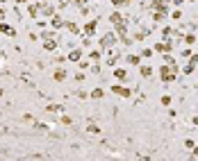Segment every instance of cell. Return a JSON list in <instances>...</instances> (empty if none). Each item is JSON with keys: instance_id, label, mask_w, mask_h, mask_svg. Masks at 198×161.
Listing matches in <instances>:
<instances>
[{"instance_id": "7", "label": "cell", "mask_w": 198, "mask_h": 161, "mask_svg": "<svg viewBox=\"0 0 198 161\" xmlns=\"http://www.w3.org/2000/svg\"><path fill=\"white\" fill-rule=\"evenodd\" d=\"M91 98H96V100L102 98V89H93V91H91Z\"/></svg>"}, {"instance_id": "6", "label": "cell", "mask_w": 198, "mask_h": 161, "mask_svg": "<svg viewBox=\"0 0 198 161\" xmlns=\"http://www.w3.org/2000/svg\"><path fill=\"white\" fill-rule=\"evenodd\" d=\"M69 59H71V61H78V59H80V50H73V52L69 55Z\"/></svg>"}, {"instance_id": "2", "label": "cell", "mask_w": 198, "mask_h": 161, "mask_svg": "<svg viewBox=\"0 0 198 161\" xmlns=\"http://www.w3.org/2000/svg\"><path fill=\"white\" fill-rule=\"evenodd\" d=\"M112 91H114V93H118V96H123V98H128V96H130V91H128V89H121V86H114Z\"/></svg>"}, {"instance_id": "3", "label": "cell", "mask_w": 198, "mask_h": 161, "mask_svg": "<svg viewBox=\"0 0 198 161\" xmlns=\"http://www.w3.org/2000/svg\"><path fill=\"white\" fill-rule=\"evenodd\" d=\"M112 43H114V36H112V34H105V36H102V45H105V48H107V45H112Z\"/></svg>"}, {"instance_id": "8", "label": "cell", "mask_w": 198, "mask_h": 161, "mask_svg": "<svg viewBox=\"0 0 198 161\" xmlns=\"http://www.w3.org/2000/svg\"><path fill=\"white\" fill-rule=\"evenodd\" d=\"M89 132H91V134H98L100 127H98V125H89Z\"/></svg>"}, {"instance_id": "4", "label": "cell", "mask_w": 198, "mask_h": 161, "mask_svg": "<svg viewBox=\"0 0 198 161\" xmlns=\"http://www.w3.org/2000/svg\"><path fill=\"white\" fill-rule=\"evenodd\" d=\"M48 111H52V113H59V111H64V107H62V105H50V107H48Z\"/></svg>"}, {"instance_id": "5", "label": "cell", "mask_w": 198, "mask_h": 161, "mask_svg": "<svg viewBox=\"0 0 198 161\" xmlns=\"http://www.w3.org/2000/svg\"><path fill=\"white\" fill-rule=\"evenodd\" d=\"M55 80H57V82H64V80H66V73H64V70H57V73H55Z\"/></svg>"}, {"instance_id": "9", "label": "cell", "mask_w": 198, "mask_h": 161, "mask_svg": "<svg viewBox=\"0 0 198 161\" xmlns=\"http://www.w3.org/2000/svg\"><path fill=\"white\" fill-rule=\"evenodd\" d=\"M52 27H62V21H59V18H52Z\"/></svg>"}, {"instance_id": "1", "label": "cell", "mask_w": 198, "mask_h": 161, "mask_svg": "<svg viewBox=\"0 0 198 161\" xmlns=\"http://www.w3.org/2000/svg\"><path fill=\"white\" fill-rule=\"evenodd\" d=\"M114 77H116L118 82H125V80H128V73H125V70H121V68H118V70L114 73Z\"/></svg>"}]
</instances>
